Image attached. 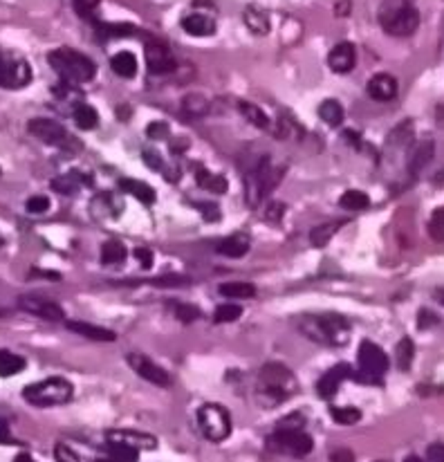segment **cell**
<instances>
[{"mask_svg":"<svg viewBox=\"0 0 444 462\" xmlns=\"http://www.w3.org/2000/svg\"><path fill=\"white\" fill-rule=\"evenodd\" d=\"M296 380L290 368L283 363H265L259 373V384H256V400L265 409H274L288 397L296 393Z\"/></svg>","mask_w":444,"mask_h":462,"instance_id":"1","label":"cell"},{"mask_svg":"<svg viewBox=\"0 0 444 462\" xmlns=\"http://www.w3.org/2000/svg\"><path fill=\"white\" fill-rule=\"evenodd\" d=\"M298 332L321 346H346L350 341V324L341 314H303L298 317Z\"/></svg>","mask_w":444,"mask_h":462,"instance_id":"2","label":"cell"},{"mask_svg":"<svg viewBox=\"0 0 444 462\" xmlns=\"http://www.w3.org/2000/svg\"><path fill=\"white\" fill-rule=\"evenodd\" d=\"M48 63L59 75L67 86H79L88 83L97 75V65L85 57V54L72 50V48H59L48 54Z\"/></svg>","mask_w":444,"mask_h":462,"instance_id":"3","label":"cell"},{"mask_svg":"<svg viewBox=\"0 0 444 462\" xmlns=\"http://www.w3.org/2000/svg\"><path fill=\"white\" fill-rule=\"evenodd\" d=\"M285 169L283 166L271 164L269 158H263L254 169L245 175V198L251 207L259 204L263 198L278 187V182L283 180Z\"/></svg>","mask_w":444,"mask_h":462,"instance_id":"4","label":"cell"},{"mask_svg":"<svg viewBox=\"0 0 444 462\" xmlns=\"http://www.w3.org/2000/svg\"><path fill=\"white\" fill-rule=\"evenodd\" d=\"M72 395H75V388L65 377H48V380L23 388V397L27 400V404L40 406V409L65 404L72 400Z\"/></svg>","mask_w":444,"mask_h":462,"instance_id":"5","label":"cell"},{"mask_svg":"<svg viewBox=\"0 0 444 462\" xmlns=\"http://www.w3.org/2000/svg\"><path fill=\"white\" fill-rule=\"evenodd\" d=\"M357 363H359V373H354L352 380H359L362 384H381L384 373L389 370V355L377 343L362 341Z\"/></svg>","mask_w":444,"mask_h":462,"instance_id":"6","label":"cell"},{"mask_svg":"<svg viewBox=\"0 0 444 462\" xmlns=\"http://www.w3.org/2000/svg\"><path fill=\"white\" fill-rule=\"evenodd\" d=\"M197 424L211 442H222L232 436V415L220 404H202L197 409Z\"/></svg>","mask_w":444,"mask_h":462,"instance_id":"7","label":"cell"},{"mask_svg":"<svg viewBox=\"0 0 444 462\" xmlns=\"http://www.w3.org/2000/svg\"><path fill=\"white\" fill-rule=\"evenodd\" d=\"M381 27L391 36H411L420 27V13L411 3H402L397 9L381 13Z\"/></svg>","mask_w":444,"mask_h":462,"instance_id":"8","label":"cell"},{"mask_svg":"<svg viewBox=\"0 0 444 462\" xmlns=\"http://www.w3.org/2000/svg\"><path fill=\"white\" fill-rule=\"evenodd\" d=\"M32 81V67L25 59H9L0 50V88L18 90Z\"/></svg>","mask_w":444,"mask_h":462,"instance_id":"9","label":"cell"},{"mask_svg":"<svg viewBox=\"0 0 444 462\" xmlns=\"http://www.w3.org/2000/svg\"><path fill=\"white\" fill-rule=\"evenodd\" d=\"M27 131H30L32 137L40 139L43 144H50V146H59L63 148L70 137H67V131L59 121L54 119H48V117H36V119H30L27 121Z\"/></svg>","mask_w":444,"mask_h":462,"instance_id":"10","label":"cell"},{"mask_svg":"<svg viewBox=\"0 0 444 462\" xmlns=\"http://www.w3.org/2000/svg\"><path fill=\"white\" fill-rule=\"evenodd\" d=\"M128 366H131L141 377V380H146V382H151L155 386L166 388L170 384L168 373L162 366H157V363L153 359H148L146 355H141V353H131V355H128Z\"/></svg>","mask_w":444,"mask_h":462,"instance_id":"11","label":"cell"},{"mask_svg":"<svg viewBox=\"0 0 444 462\" xmlns=\"http://www.w3.org/2000/svg\"><path fill=\"white\" fill-rule=\"evenodd\" d=\"M271 442H276L278 444V449L283 451H288L296 458H303L312 451V438L308 436V433L303 429H298V431H276L274 436H271Z\"/></svg>","mask_w":444,"mask_h":462,"instance_id":"12","label":"cell"},{"mask_svg":"<svg viewBox=\"0 0 444 462\" xmlns=\"http://www.w3.org/2000/svg\"><path fill=\"white\" fill-rule=\"evenodd\" d=\"M146 67H148V75L155 77L170 75L175 70V57L170 54L166 45L151 40V43H146Z\"/></svg>","mask_w":444,"mask_h":462,"instance_id":"13","label":"cell"},{"mask_svg":"<svg viewBox=\"0 0 444 462\" xmlns=\"http://www.w3.org/2000/svg\"><path fill=\"white\" fill-rule=\"evenodd\" d=\"M21 310H25L27 314H34L38 319L45 321H65V310L54 301L40 299V297H21L18 299Z\"/></svg>","mask_w":444,"mask_h":462,"instance_id":"14","label":"cell"},{"mask_svg":"<svg viewBox=\"0 0 444 462\" xmlns=\"http://www.w3.org/2000/svg\"><path fill=\"white\" fill-rule=\"evenodd\" d=\"M354 375V370L348 366V363H337L335 368H330L327 370L321 380L317 382V393L323 397V400H332L335 395H337V390H339V386H341V382L343 380H350V377Z\"/></svg>","mask_w":444,"mask_h":462,"instance_id":"15","label":"cell"},{"mask_svg":"<svg viewBox=\"0 0 444 462\" xmlns=\"http://www.w3.org/2000/svg\"><path fill=\"white\" fill-rule=\"evenodd\" d=\"M354 65H357V50L348 40H341L327 54V67L337 75H348Z\"/></svg>","mask_w":444,"mask_h":462,"instance_id":"16","label":"cell"},{"mask_svg":"<svg viewBox=\"0 0 444 462\" xmlns=\"http://www.w3.org/2000/svg\"><path fill=\"white\" fill-rule=\"evenodd\" d=\"M366 90H368L370 99H375V101H393L397 97V81L391 75L379 72L368 81Z\"/></svg>","mask_w":444,"mask_h":462,"instance_id":"17","label":"cell"},{"mask_svg":"<svg viewBox=\"0 0 444 462\" xmlns=\"http://www.w3.org/2000/svg\"><path fill=\"white\" fill-rule=\"evenodd\" d=\"M435 155V144H433V139H422L420 144H415L408 153V175L411 177H418L420 171L424 169V166L433 160Z\"/></svg>","mask_w":444,"mask_h":462,"instance_id":"18","label":"cell"},{"mask_svg":"<svg viewBox=\"0 0 444 462\" xmlns=\"http://www.w3.org/2000/svg\"><path fill=\"white\" fill-rule=\"evenodd\" d=\"M242 21H245L247 30L256 36H265L269 34V13L259 7V5H247L245 11H242Z\"/></svg>","mask_w":444,"mask_h":462,"instance_id":"19","label":"cell"},{"mask_svg":"<svg viewBox=\"0 0 444 462\" xmlns=\"http://www.w3.org/2000/svg\"><path fill=\"white\" fill-rule=\"evenodd\" d=\"M182 30L191 36H211L216 32V23H213L209 16H202V13H189L180 21Z\"/></svg>","mask_w":444,"mask_h":462,"instance_id":"20","label":"cell"},{"mask_svg":"<svg viewBox=\"0 0 444 462\" xmlns=\"http://www.w3.org/2000/svg\"><path fill=\"white\" fill-rule=\"evenodd\" d=\"M67 330H72L77 334L85 339H92V341H114L117 339V334L106 330V328H99V326H92V324H83V321H67Z\"/></svg>","mask_w":444,"mask_h":462,"instance_id":"21","label":"cell"},{"mask_svg":"<svg viewBox=\"0 0 444 462\" xmlns=\"http://www.w3.org/2000/svg\"><path fill=\"white\" fill-rule=\"evenodd\" d=\"M346 225V218H339V220H330V222H323V225H317L310 231V243L314 247H325L330 243V238H335V233Z\"/></svg>","mask_w":444,"mask_h":462,"instance_id":"22","label":"cell"},{"mask_svg":"<svg viewBox=\"0 0 444 462\" xmlns=\"http://www.w3.org/2000/svg\"><path fill=\"white\" fill-rule=\"evenodd\" d=\"M110 440H121L126 444L135 446V449H155L157 440L153 436H146V433H133V431H110L108 433Z\"/></svg>","mask_w":444,"mask_h":462,"instance_id":"23","label":"cell"},{"mask_svg":"<svg viewBox=\"0 0 444 462\" xmlns=\"http://www.w3.org/2000/svg\"><path fill=\"white\" fill-rule=\"evenodd\" d=\"M218 251L222 256H229V258H242L249 251V238L240 236V233L229 236L218 245Z\"/></svg>","mask_w":444,"mask_h":462,"instance_id":"24","label":"cell"},{"mask_svg":"<svg viewBox=\"0 0 444 462\" xmlns=\"http://www.w3.org/2000/svg\"><path fill=\"white\" fill-rule=\"evenodd\" d=\"M110 67L114 75H119L124 79H133L137 75V59L131 52H117L110 59Z\"/></svg>","mask_w":444,"mask_h":462,"instance_id":"25","label":"cell"},{"mask_svg":"<svg viewBox=\"0 0 444 462\" xmlns=\"http://www.w3.org/2000/svg\"><path fill=\"white\" fill-rule=\"evenodd\" d=\"M83 182H90V177H83L81 173H65L52 180V189L61 195H75Z\"/></svg>","mask_w":444,"mask_h":462,"instance_id":"26","label":"cell"},{"mask_svg":"<svg viewBox=\"0 0 444 462\" xmlns=\"http://www.w3.org/2000/svg\"><path fill=\"white\" fill-rule=\"evenodd\" d=\"M119 187H121L126 193H131L133 198H137L139 202H144V204H153L155 198H157L155 191L146 185V182H139V180H121Z\"/></svg>","mask_w":444,"mask_h":462,"instance_id":"27","label":"cell"},{"mask_svg":"<svg viewBox=\"0 0 444 462\" xmlns=\"http://www.w3.org/2000/svg\"><path fill=\"white\" fill-rule=\"evenodd\" d=\"M218 290L227 299H254L256 297V287L245 281H229V283H222Z\"/></svg>","mask_w":444,"mask_h":462,"instance_id":"28","label":"cell"},{"mask_svg":"<svg viewBox=\"0 0 444 462\" xmlns=\"http://www.w3.org/2000/svg\"><path fill=\"white\" fill-rule=\"evenodd\" d=\"M197 185L202 187L205 191H211V193H227L229 185H227V180L222 175H216V173H209L207 169H197Z\"/></svg>","mask_w":444,"mask_h":462,"instance_id":"29","label":"cell"},{"mask_svg":"<svg viewBox=\"0 0 444 462\" xmlns=\"http://www.w3.org/2000/svg\"><path fill=\"white\" fill-rule=\"evenodd\" d=\"M319 117L321 121H325L327 126H341L343 117H346V113H343V106L337 101V99H325L321 101L319 106Z\"/></svg>","mask_w":444,"mask_h":462,"instance_id":"30","label":"cell"},{"mask_svg":"<svg viewBox=\"0 0 444 462\" xmlns=\"http://www.w3.org/2000/svg\"><path fill=\"white\" fill-rule=\"evenodd\" d=\"M72 117H75V123L79 126L81 131H92L94 126L99 123V115L97 110L88 104H77L75 110H72Z\"/></svg>","mask_w":444,"mask_h":462,"instance_id":"31","label":"cell"},{"mask_svg":"<svg viewBox=\"0 0 444 462\" xmlns=\"http://www.w3.org/2000/svg\"><path fill=\"white\" fill-rule=\"evenodd\" d=\"M106 449H108V453L114 460H121V462H135V460H139V449H135V446L126 444L121 440H110L108 438Z\"/></svg>","mask_w":444,"mask_h":462,"instance_id":"32","label":"cell"},{"mask_svg":"<svg viewBox=\"0 0 444 462\" xmlns=\"http://www.w3.org/2000/svg\"><path fill=\"white\" fill-rule=\"evenodd\" d=\"M339 204L343 209H348V211H364V209L370 207V198L359 189H350L339 198Z\"/></svg>","mask_w":444,"mask_h":462,"instance_id":"33","label":"cell"},{"mask_svg":"<svg viewBox=\"0 0 444 462\" xmlns=\"http://www.w3.org/2000/svg\"><path fill=\"white\" fill-rule=\"evenodd\" d=\"M21 370H25V359L9 353V350H0V377L18 375Z\"/></svg>","mask_w":444,"mask_h":462,"instance_id":"34","label":"cell"},{"mask_svg":"<svg viewBox=\"0 0 444 462\" xmlns=\"http://www.w3.org/2000/svg\"><path fill=\"white\" fill-rule=\"evenodd\" d=\"M238 108H240V115L245 117V119H249L256 126V128H267V126H269V117L256 104H251V101H238Z\"/></svg>","mask_w":444,"mask_h":462,"instance_id":"35","label":"cell"},{"mask_svg":"<svg viewBox=\"0 0 444 462\" xmlns=\"http://www.w3.org/2000/svg\"><path fill=\"white\" fill-rule=\"evenodd\" d=\"M330 415L337 424H343V427L357 424L362 419V411L354 409V406H330Z\"/></svg>","mask_w":444,"mask_h":462,"instance_id":"36","label":"cell"},{"mask_svg":"<svg viewBox=\"0 0 444 462\" xmlns=\"http://www.w3.org/2000/svg\"><path fill=\"white\" fill-rule=\"evenodd\" d=\"M126 258V247L119 241H108L102 247V263L104 265H119Z\"/></svg>","mask_w":444,"mask_h":462,"instance_id":"37","label":"cell"},{"mask_svg":"<svg viewBox=\"0 0 444 462\" xmlns=\"http://www.w3.org/2000/svg\"><path fill=\"white\" fill-rule=\"evenodd\" d=\"M413 357H415V346L408 337H404L395 348V359H397L399 370H408L413 363Z\"/></svg>","mask_w":444,"mask_h":462,"instance_id":"38","label":"cell"},{"mask_svg":"<svg viewBox=\"0 0 444 462\" xmlns=\"http://www.w3.org/2000/svg\"><path fill=\"white\" fill-rule=\"evenodd\" d=\"M240 314H242V307H240V305L227 303V305H218V307H216L213 321H216V324H232V321L240 319Z\"/></svg>","mask_w":444,"mask_h":462,"instance_id":"39","label":"cell"},{"mask_svg":"<svg viewBox=\"0 0 444 462\" xmlns=\"http://www.w3.org/2000/svg\"><path fill=\"white\" fill-rule=\"evenodd\" d=\"M184 110L189 115H195V117H200V115H207L209 113V101L205 99L202 94H189L184 99Z\"/></svg>","mask_w":444,"mask_h":462,"instance_id":"40","label":"cell"},{"mask_svg":"<svg viewBox=\"0 0 444 462\" xmlns=\"http://www.w3.org/2000/svg\"><path fill=\"white\" fill-rule=\"evenodd\" d=\"M428 233H431L433 241L444 243V209H435L431 222H428Z\"/></svg>","mask_w":444,"mask_h":462,"instance_id":"41","label":"cell"},{"mask_svg":"<svg viewBox=\"0 0 444 462\" xmlns=\"http://www.w3.org/2000/svg\"><path fill=\"white\" fill-rule=\"evenodd\" d=\"M305 427V417L300 415V413H290V415H285L281 422L276 424L278 431H298V429H303Z\"/></svg>","mask_w":444,"mask_h":462,"instance_id":"42","label":"cell"},{"mask_svg":"<svg viewBox=\"0 0 444 462\" xmlns=\"http://www.w3.org/2000/svg\"><path fill=\"white\" fill-rule=\"evenodd\" d=\"M175 317L182 321V324H191V321H195L200 317L197 312V307L195 305H189V303H175Z\"/></svg>","mask_w":444,"mask_h":462,"instance_id":"43","label":"cell"},{"mask_svg":"<svg viewBox=\"0 0 444 462\" xmlns=\"http://www.w3.org/2000/svg\"><path fill=\"white\" fill-rule=\"evenodd\" d=\"M25 209H27V214H45L50 209V200L45 195H34V198L27 200Z\"/></svg>","mask_w":444,"mask_h":462,"instance_id":"44","label":"cell"},{"mask_svg":"<svg viewBox=\"0 0 444 462\" xmlns=\"http://www.w3.org/2000/svg\"><path fill=\"white\" fill-rule=\"evenodd\" d=\"M144 162H146L148 169L164 173V160H162V155H160V153H157L155 148H148V150H144Z\"/></svg>","mask_w":444,"mask_h":462,"instance_id":"45","label":"cell"},{"mask_svg":"<svg viewBox=\"0 0 444 462\" xmlns=\"http://www.w3.org/2000/svg\"><path fill=\"white\" fill-rule=\"evenodd\" d=\"M146 135H148L151 139H166V137H168V123H164V121L148 123Z\"/></svg>","mask_w":444,"mask_h":462,"instance_id":"46","label":"cell"},{"mask_svg":"<svg viewBox=\"0 0 444 462\" xmlns=\"http://www.w3.org/2000/svg\"><path fill=\"white\" fill-rule=\"evenodd\" d=\"M195 207L202 211L207 222H218L220 220V209L216 204H205V202H195Z\"/></svg>","mask_w":444,"mask_h":462,"instance_id":"47","label":"cell"},{"mask_svg":"<svg viewBox=\"0 0 444 462\" xmlns=\"http://www.w3.org/2000/svg\"><path fill=\"white\" fill-rule=\"evenodd\" d=\"M155 285H186L189 283V278H184V276H180V274H166V276H160V278H155L153 281Z\"/></svg>","mask_w":444,"mask_h":462,"instance_id":"48","label":"cell"},{"mask_svg":"<svg viewBox=\"0 0 444 462\" xmlns=\"http://www.w3.org/2000/svg\"><path fill=\"white\" fill-rule=\"evenodd\" d=\"M135 258L139 260V265H141L144 270H151V268H153V251H151V249L137 247V249H135Z\"/></svg>","mask_w":444,"mask_h":462,"instance_id":"49","label":"cell"},{"mask_svg":"<svg viewBox=\"0 0 444 462\" xmlns=\"http://www.w3.org/2000/svg\"><path fill=\"white\" fill-rule=\"evenodd\" d=\"M265 214H267V220L271 222H278L285 214V204L283 202H269L267 209H265Z\"/></svg>","mask_w":444,"mask_h":462,"instance_id":"50","label":"cell"},{"mask_svg":"<svg viewBox=\"0 0 444 462\" xmlns=\"http://www.w3.org/2000/svg\"><path fill=\"white\" fill-rule=\"evenodd\" d=\"M54 458L56 460H67V462H77L79 456H75L72 451L67 449L65 444H56V449H54Z\"/></svg>","mask_w":444,"mask_h":462,"instance_id":"51","label":"cell"},{"mask_svg":"<svg viewBox=\"0 0 444 462\" xmlns=\"http://www.w3.org/2000/svg\"><path fill=\"white\" fill-rule=\"evenodd\" d=\"M426 458L433 462H444V444H431L426 451Z\"/></svg>","mask_w":444,"mask_h":462,"instance_id":"52","label":"cell"},{"mask_svg":"<svg viewBox=\"0 0 444 462\" xmlns=\"http://www.w3.org/2000/svg\"><path fill=\"white\" fill-rule=\"evenodd\" d=\"M75 5H77V9L83 13V16H88V13L99 5V0H75Z\"/></svg>","mask_w":444,"mask_h":462,"instance_id":"53","label":"cell"},{"mask_svg":"<svg viewBox=\"0 0 444 462\" xmlns=\"http://www.w3.org/2000/svg\"><path fill=\"white\" fill-rule=\"evenodd\" d=\"M13 442L11 440V431H9V424L5 417H0V444H9Z\"/></svg>","mask_w":444,"mask_h":462,"instance_id":"54","label":"cell"},{"mask_svg":"<svg viewBox=\"0 0 444 462\" xmlns=\"http://www.w3.org/2000/svg\"><path fill=\"white\" fill-rule=\"evenodd\" d=\"M435 321H438V319H435V317H431V314H428L426 310H422V312H420V328H422V330H424V328H428V324H435Z\"/></svg>","mask_w":444,"mask_h":462,"instance_id":"55","label":"cell"},{"mask_svg":"<svg viewBox=\"0 0 444 462\" xmlns=\"http://www.w3.org/2000/svg\"><path fill=\"white\" fill-rule=\"evenodd\" d=\"M330 460H354V453L352 451H335L332 456H330Z\"/></svg>","mask_w":444,"mask_h":462,"instance_id":"56","label":"cell"},{"mask_svg":"<svg viewBox=\"0 0 444 462\" xmlns=\"http://www.w3.org/2000/svg\"><path fill=\"white\" fill-rule=\"evenodd\" d=\"M435 301H438L440 305H444V287H438V290H435Z\"/></svg>","mask_w":444,"mask_h":462,"instance_id":"57","label":"cell"},{"mask_svg":"<svg viewBox=\"0 0 444 462\" xmlns=\"http://www.w3.org/2000/svg\"><path fill=\"white\" fill-rule=\"evenodd\" d=\"M13 460H16V462H32V458H30V456H25V453H23V456H16Z\"/></svg>","mask_w":444,"mask_h":462,"instance_id":"58","label":"cell"},{"mask_svg":"<svg viewBox=\"0 0 444 462\" xmlns=\"http://www.w3.org/2000/svg\"><path fill=\"white\" fill-rule=\"evenodd\" d=\"M0 175H3V173H0Z\"/></svg>","mask_w":444,"mask_h":462,"instance_id":"59","label":"cell"}]
</instances>
